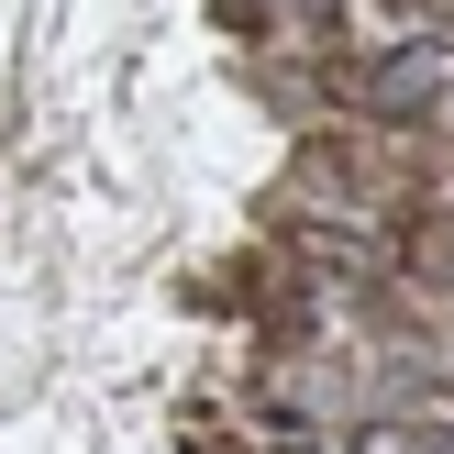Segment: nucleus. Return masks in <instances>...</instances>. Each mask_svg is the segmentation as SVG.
<instances>
[]
</instances>
